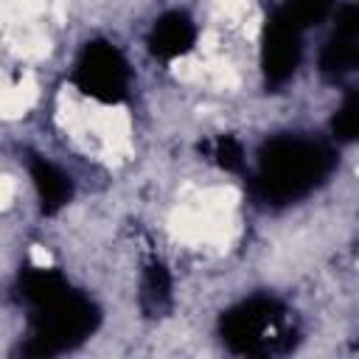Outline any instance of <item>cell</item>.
Segmentation results:
<instances>
[{"instance_id":"cell-1","label":"cell","mask_w":359,"mask_h":359,"mask_svg":"<svg viewBox=\"0 0 359 359\" xmlns=\"http://www.w3.org/2000/svg\"><path fill=\"white\" fill-rule=\"evenodd\" d=\"M331 168V151L320 143L300 137H278L261 157L258 185L269 199H294L314 188V182Z\"/></svg>"},{"instance_id":"cell-2","label":"cell","mask_w":359,"mask_h":359,"mask_svg":"<svg viewBox=\"0 0 359 359\" xmlns=\"http://www.w3.org/2000/svg\"><path fill=\"white\" fill-rule=\"evenodd\" d=\"M278 323H280V309L275 300L266 297H252L247 303H241L238 309H233L230 314H224L222 320V334L224 339L236 348V351H269L278 334Z\"/></svg>"},{"instance_id":"cell-3","label":"cell","mask_w":359,"mask_h":359,"mask_svg":"<svg viewBox=\"0 0 359 359\" xmlns=\"http://www.w3.org/2000/svg\"><path fill=\"white\" fill-rule=\"evenodd\" d=\"M76 84L98 101H118L126 95L129 67L112 45L93 42L84 48L76 65Z\"/></svg>"},{"instance_id":"cell-4","label":"cell","mask_w":359,"mask_h":359,"mask_svg":"<svg viewBox=\"0 0 359 359\" xmlns=\"http://www.w3.org/2000/svg\"><path fill=\"white\" fill-rule=\"evenodd\" d=\"M300 62V28L292 25L280 11L272 17L266 28L264 45V70L272 81H283L294 73Z\"/></svg>"},{"instance_id":"cell-5","label":"cell","mask_w":359,"mask_h":359,"mask_svg":"<svg viewBox=\"0 0 359 359\" xmlns=\"http://www.w3.org/2000/svg\"><path fill=\"white\" fill-rule=\"evenodd\" d=\"M28 168H31V180H34V188H36V194H39L42 210H45V213H56L59 208H65L67 199L73 196V182H70V177H67L59 165L48 163L45 157H34V160L28 163Z\"/></svg>"},{"instance_id":"cell-6","label":"cell","mask_w":359,"mask_h":359,"mask_svg":"<svg viewBox=\"0 0 359 359\" xmlns=\"http://www.w3.org/2000/svg\"><path fill=\"white\" fill-rule=\"evenodd\" d=\"M194 36H196V28L194 22L180 14V11H171L165 17H160L151 28V36H149V45L157 56H180L185 53L191 45H194Z\"/></svg>"},{"instance_id":"cell-7","label":"cell","mask_w":359,"mask_h":359,"mask_svg":"<svg viewBox=\"0 0 359 359\" xmlns=\"http://www.w3.org/2000/svg\"><path fill=\"white\" fill-rule=\"evenodd\" d=\"M140 300L149 311H160L163 306H168L171 300V278L165 272V266L160 261L149 264L146 266V275H143V286H140Z\"/></svg>"},{"instance_id":"cell-8","label":"cell","mask_w":359,"mask_h":359,"mask_svg":"<svg viewBox=\"0 0 359 359\" xmlns=\"http://www.w3.org/2000/svg\"><path fill=\"white\" fill-rule=\"evenodd\" d=\"M328 8H331V0H289V3L280 8V14H283L292 25H297V28L303 31V28H309L311 22L323 20V17L328 14Z\"/></svg>"},{"instance_id":"cell-9","label":"cell","mask_w":359,"mask_h":359,"mask_svg":"<svg viewBox=\"0 0 359 359\" xmlns=\"http://www.w3.org/2000/svg\"><path fill=\"white\" fill-rule=\"evenodd\" d=\"M334 132L342 140H356L359 137V93L345 98V104L334 115Z\"/></svg>"},{"instance_id":"cell-10","label":"cell","mask_w":359,"mask_h":359,"mask_svg":"<svg viewBox=\"0 0 359 359\" xmlns=\"http://www.w3.org/2000/svg\"><path fill=\"white\" fill-rule=\"evenodd\" d=\"M213 157H216V163L222 165V168H230V171H236V168H241V157H244V151H241V146L233 140V137H219L216 143H213Z\"/></svg>"}]
</instances>
